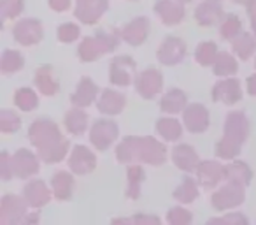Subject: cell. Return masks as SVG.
Wrapping results in <instances>:
<instances>
[{
	"label": "cell",
	"instance_id": "8",
	"mask_svg": "<svg viewBox=\"0 0 256 225\" xmlns=\"http://www.w3.org/2000/svg\"><path fill=\"white\" fill-rule=\"evenodd\" d=\"M12 36L16 43H20L22 46H34L40 43L44 37L42 23L39 20H22L12 29Z\"/></svg>",
	"mask_w": 256,
	"mask_h": 225
},
{
	"label": "cell",
	"instance_id": "13",
	"mask_svg": "<svg viewBox=\"0 0 256 225\" xmlns=\"http://www.w3.org/2000/svg\"><path fill=\"white\" fill-rule=\"evenodd\" d=\"M11 164H12V172H14V176H18V178H22V179H26L39 172V160H37L36 155L26 150V148H22V150H18L12 155Z\"/></svg>",
	"mask_w": 256,
	"mask_h": 225
},
{
	"label": "cell",
	"instance_id": "27",
	"mask_svg": "<svg viewBox=\"0 0 256 225\" xmlns=\"http://www.w3.org/2000/svg\"><path fill=\"white\" fill-rule=\"evenodd\" d=\"M186 102H188L186 93L178 88H174L164 95V99H162V102H160V107L164 113L176 115V113H181L182 109H186Z\"/></svg>",
	"mask_w": 256,
	"mask_h": 225
},
{
	"label": "cell",
	"instance_id": "44",
	"mask_svg": "<svg viewBox=\"0 0 256 225\" xmlns=\"http://www.w3.org/2000/svg\"><path fill=\"white\" fill-rule=\"evenodd\" d=\"M214 223H223V225H246L248 223V218L242 216L238 213H232V214H226V216H221V218H210L209 220V225H214Z\"/></svg>",
	"mask_w": 256,
	"mask_h": 225
},
{
	"label": "cell",
	"instance_id": "49",
	"mask_svg": "<svg viewBox=\"0 0 256 225\" xmlns=\"http://www.w3.org/2000/svg\"><path fill=\"white\" fill-rule=\"evenodd\" d=\"M37 220H39V214H32V216H26L25 218L26 223H36Z\"/></svg>",
	"mask_w": 256,
	"mask_h": 225
},
{
	"label": "cell",
	"instance_id": "28",
	"mask_svg": "<svg viewBox=\"0 0 256 225\" xmlns=\"http://www.w3.org/2000/svg\"><path fill=\"white\" fill-rule=\"evenodd\" d=\"M251 178H252L251 169L244 162H232V164H228L224 167V179L226 181H235L246 186L251 181Z\"/></svg>",
	"mask_w": 256,
	"mask_h": 225
},
{
	"label": "cell",
	"instance_id": "19",
	"mask_svg": "<svg viewBox=\"0 0 256 225\" xmlns=\"http://www.w3.org/2000/svg\"><path fill=\"white\" fill-rule=\"evenodd\" d=\"M154 13L160 16V20L165 25H179L184 20V8L182 2H176V0H158L154 4Z\"/></svg>",
	"mask_w": 256,
	"mask_h": 225
},
{
	"label": "cell",
	"instance_id": "25",
	"mask_svg": "<svg viewBox=\"0 0 256 225\" xmlns=\"http://www.w3.org/2000/svg\"><path fill=\"white\" fill-rule=\"evenodd\" d=\"M36 85H37V88L40 90V93L48 97L56 95L58 90H60V85H58V81L54 79L53 67H51V65H40V67L37 69Z\"/></svg>",
	"mask_w": 256,
	"mask_h": 225
},
{
	"label": "cell",
	"instance_id": "34",
	"mask_svg": "<svg viewBox=\"0 0 256 225\" xmlns=\"http://www.w3.org/2000/svg\"><path fill=\"white\" fill-rule=\"evenodd\" d=\"M144 178V169L140 165H132L128 167V188H126V197L130 199H137L140 195V185H142Z\"/></svg>",
	"mask_w": 256,
	"mask_h": 225
},
{
	"label": "cell",
	"instance_id": "22",
	"mask_svg": "<svg viewBox=\"0 0 256 225\" xmlns=\"http://www.w3.org/2000/svg\"><path fill=\"white\" fill-rule=\"evenodd\" d=\"M172 160L178 165L181 171H196L200 160L198 155H196V150L190 144H178V146L172 150Z\"/></svg>",
	"mask_w": 256,
	"mask_h": 225
},
{
	"label": "cell",
	"instance_id": "32",
	"mask_svg": "<svg viewBox=\"0 0 256 225\" xmlns=\"http://www.w3.org/2000/svg\"><path fill=\"white\" fill-rule=\"evenodd\" d=\"M198 197V188H196V181L193 178H184L182 183L174 190V199L182 204H190Z\"/></svg>",
	"mask_w": 256,
	"mask_h": 225
},
{
	"label": "cell",
	"instance_id": "29",
	"mask_svg": "<svg viewBox=\"0 0 256 225\" xmlns=\"http://www.w3.org/2000/svg\"><path fill=\"white\" fill-rule=\"evenodd\" d=\"M65 127L72 136H81L88 127V115L81 109H72L65 115Z\"/></svg>",
	"mask_w": 256,
	"mask_h": 225
},
{
	"label": "cell",
	"instance_id": "35",
	"mask_svg": "<svg viewBox=\"0 0 256 225\" xmlns=\"http://www.w3.org/2000/svg\"><path fill=\"white\" fill-rule=\"evenodd\" d=\"M214 74L216 76H234L237 72V60L232 57L230 53H218L216 60H214Z\"/></svg>",
	"mask_w": 256,
	"mask_h": 225
},
{
	"label": "cell",
	"instance_id": "20",
	"mask_svg": "<svg viewBox=\"0 0 256 225\" xmlns=\"http://www.w3.org/2000/svg\"><path fill=\"white\" fill-rule=\"evenodd\" d=\"M224 16L221 6L218 4V0H207V2H202V4L196 8L195 11V22L198 23L200 27H212L216 25L218 22H221Z\"/></svg>",
	"mask_w": 256,
	"mask_h": 225
},
{
	"label": "cell",
	"instance_id": "21",
	"mask_svg": "<svg viewBox=\"0 0 256 225\" xmlns=\"http://www.w3.org/2000/svg\"><path fill=\"white\" fill-rule=\"evenodd\" d=\"M23 195H25V200L30 207H42L50 202L51 199V190L46 186V183L40 181V179H36V181H30L28 185L23 188Z\"/></svg>",
	"mask_w": 256,
	"mask_h": 225
},
{
	"label": "cell",
	"instance_id": "42",
	"mask_svg": "<svg viewBox=\"0 0 256 225\" xmlns=\"http://www.w3.org/2000/svg\"><path fill=\"white\" fill-rule=\"evenodd\" d=\"M79 37V27L74 23H64V25L58 29V39L62 43H74Z\"/></svg>",
	"mask_w": 256,
	"mask_h": 225
},
{
	"label": "cell",
	"instance_id": "1",
	"mask_svg": "<svg viewBox=\"0 0 256 225\" xmlns=\"http://www.w3.org/2000/svg\"><path fill=\"white\" fill-rule=\"evenodd\" d=\"M28 139L46 164H58L68 151V141L62 136L58 125L51 120H36L28 129Z\"/></svg>",
	"mask_w": 256,
	"mask_h": 225
},
{
	"label": "cell",
	"instance_id": "18",
	"mask_svg": "<svg viewBox=\"0 0 256 225\" xmlns=\"http://www.w3.org/2000/svg\"><path fill=\"white\" fill-rule=\"evenodd\" d=\"M148 34H150V22L148 18H136L121 29V37L126 41L130 46H140L146 43Z\"/></svg>",
	"mask_w": 256,
	"mask_h": 225
},
{
	"label": "cell",
	"instance_id": "26",
	"mask_svg": "<svg viewBox=\"0 0 256 225\" xmlns=\"http://www.w3.org/2000/svg\"><path fill=\"white\" fill-rule=\"evenodd\" d=\"M51 185H53V193L58 200H68L74 192V178L70 172L60 171L51 178Z\"/></svg>",
	"mask_w": 256,
	"mask_h": 225
},
{
	"label": "cell",
	"instance_id": "14",
	"mask_svg": "<svg viewBox=\"0 0 256 225\" xmlns=\"http://www.w3.org/2000/svg\"><path fill=\"white\" fill-rule=\"evenodd\" d=\"M68 167H70V171L74 174H90L96 167V157L93 155V151L90 148L78 144V146H74L70 158H68Z\"/></svg>",
	"mask_w": 256,
	"mask_h": 225
},
{
	"label": "cell",
	"instance_id": "30",
	"mask_svg": "<svg viewBox=\"0 0 256 225\" xmlns=\"http://www.w3.org/2000/svg\"><path fill=\"white\" fill-rule=\"evenodd\" d=\"M234 53L237 55L240 60H249L251 55L256 51V39L251 34H240L234 39Z\"/></svg>",
	"mask_w": 256,
	"mask_h": 225
},
{
	"label": "cell",
	"instance_id": "24",
	"mask_svg": "<svg viewBox=\"0 0 256 225\" xmlns=\"http://www.w3.org/2000/svg\"><path fill=\"white\" fill-rule=\"evenodd\" d=\"M96 93H98V88H96L95 83L90 78H81V81H79V85H78V90L72 93L70 100L76 107H88L93 104Z\"/></svg>",
	"mask_w": 256,
	"mask_h": 225
},
{
	"label": "cell",
	"instance_id": "31",
	"mask_svg": "<svg viewBox=\"0 0 256 225\" xmlns=\"http://www.w3.org/2000/svg\"><path fill=\"white\" fill-rule=\"evenodd\" d=\"M156 130L165 141H178L182 136V127L174 118H160L156 122Z\"/></svg>",
	"mask_w": 256,
	"mask_h": 225
},
{
	"label": "cell",
	"instance_id": "47",
	"mask_svg": "<svg viewBox=\"0 0 256 225\" xmlns=\"http://www.w3.org/2000/svg\"><path fill=\"white\" fill-rule=\"evenodd\" d=\"M50 8L56 13H64L70 8V0H50Z\"/></svg>",
	"mask_w": 256,
	"mask_h": 225
},
{
	"label": "cell",
	"instance_id": "6",
	"mask_svg": "<svg viewBox=\"0 0 256 225\" xmlns=\"http://www.w3.org/2000/svg\"><path fill=\"white\" fill-rule=\"evenodd\" d=\"M118 125L112 120H96L90 130V141L98 151H106L118 139Z\"/></svg>",
	"mask_w": 256,
	"mask_h": 225
},
{
	"label": "cell",
	"instance_id": "48",
	"mask_svg": "<svg viewBox=\"0 0 256 225\" xmlns=\"http://www.w3.org/2000/svg\"><path fill=\"white\" fill-rule=\"evenodd\" d=\"M248 93L256 97V74H252L248 78Z\"/></svg>",
	"mask_w": 256,
	"mask_h": 225
},
{
	"label": "cell",
	"instance_id": "52",
	"mask_svg": "<svg viewBox=\"0 0 256 225\" xmlns=\"http://www.w3.org/2000/svg\"><path fill=\"white\" fill-rule=\"evenodd\" d=\"M132 2H136V0H132Z\"/></svg>",
	"mask_w": 256,
	"mask_h": 225
},
{
	"label": "cell",
	"instance_id": "9",
	"mask_svg": "<svg viewBox=\"0 0 256 225\" xmlns=\"http://www.w3.org/2000/svg\"><path fill=\"white\" fill-rule=\"evenodd\" d=\"M249 136V122L246 118L244 113L240 111H234L226 116V122H224V139L232 141V143L242 146L244 141Z\"/></svg>",
	"mask_w": 256,
	"mask_h": 225
},
{
	"label": "cell",
	"instance_id": "50",
	"mask_svg": "<svg viewBox=\"0 0 256 225\" xmlns=\"http://www.w3.org/2000/svg\"><path fill=\"white\" fill-rule=\"evenodd\" d=\"M232 2H235V4H246L248 0H232Z\"/></svg>",
	"mask_w": 256,
	"mask_h": 225
},
{
	"label": "cell",
	"instance_id": "41",
	"mask_svg": "<svg viewBox=\"0 0 256 225\" xmlns=\"http://www.w3.org/2000/svg\"><path fill=\"white\" fill-rule=\"evenodd\" d=\"M192 213L182 207H174L167 213V221L172 225H188L192 221Z\"/></svg>",
	"mask_w": 256,
	"mask_h": 225
},
{
	"label": "cell",
	"instance_id": "15",
	"mask_svg": "<svg viewBox=\"0 0 256 225\" xmlns=\"http://www.w3.org/2000/svg\"><path fill=\"white\" fill-rule=\"evenodd\" d=\"M186 55V43L179 37H167L158 50V60L164 65H178Z\"/></svg>",
	"mask_w": 256,
	"mask_h": 225
},
{
	"label": "cell",
	"instance_id": "5",
	"mask_svg": "<svg viewBox=\"0 0 256 225\" xmlns=\"http://www.w3.org/2000/svg\"><path fill=\"white\" fill-rule=\"evenodd\" d=\"M136 60L128 55L112 58L109 65V81L116 86H128L136 74Z\"/></svg>",
	"mask_w": 256,
	"mask_h": 225
},
{
	"label": "cell",
	"instance_id": "33",
	"mask_svg": "<svg viewBox=\"0 0 256 225\" xmlns=\"http://www.w3.org/2000/svg\"><path fill=\"white\" fill-rule=\"evenodd\" d=\"M23 64H25V60H23L20 51L6 50L2 55V60H0V71H2V74H12V72L22 71Z\"/></svg>",
	"mask_w": 256,
	"mask_h": 225
},
{
	"label": "cell",
	"instance_id": "43",
	"mask_svg": "<svg viewBox=\"0 0 256 225\" xmlns=\"http://www.w3.org/2000/svg\"><path fill=\"white\" fill-rule=\"evenodd\" d=\"M112 223H146V225H158L160 218L158 216H150V214H136L130 218H116L112 220Z\"/></svg>",
	"mask_w": 256,
	"mask_h": 225
},
{
	"label": "cell",
	"instance_id": "12",
	"mask_svg": "<svg viewBox=\"0 0 256 225\" xmlns=\"http://www.w3.org/2000/svg\"><path fill=\"white\" fill-rule=\"evenodd\" d=\"M182 122L192 134H202L209 127V111L202 104H190L182 111Z\"/></svg>",
	"mask_w": 256,
	"mask_h": 225
},
{
	"label": "cell",
	"instance_id": "23",
	"mask_svg": "<svg viewBox=\"0 0 256 225\" xmlns=\"http://www.w3.org/2000/svg\"><path fill=\"white\" fill-rule=\"evenodd\" d=\"M124 106H126V97L120 92H114V90H104L98 99V104H96L100 113L110 116L120 115L124 109Z\"/></svg>",
	"mask_w": 256,
	"mask_h": 225
},
{
	"label": "cell",
	"instance_id": "38",
	"mask_svg": "<svg viewBox=\"0 0 256 225\" xmlns=\"http://www.w3.org/2000/svg\"><path fill=\"white\" fill-rule=\"evenodd\" d=\"M242 29V22L238 20V16L230 15L223 23H221V30H220V36L226 41H234L235 37L240 34Z\"/></svg>",
	"mask_w": 256,
	"mask_h": 225
},
{
	"label": "cell",
	"instance_id": "7",
	"mask_svg": "<svg viewBox=\"0 0 256 225\" xmlns=\"http://www.w3.org/2000/svg\"><path fill=\"white\" fill-rule=\"evenodd\" d=\"M26 200L16 195H4L0 202V225H12L25 221Z\"/></svg>",
	"mask_w": 256,
	"mask_h": 225
},
{
	"label": "cell",
	"instance_id": "3",
	"mask_svg": "<svg viewBox=\"0 0 256 225\" xmlns=\"http://www.w3.org/2000/svg\"><path fill=\"white\" fill-rule=\"evenodd\" d=\"M118 48V36L116 34H106L98 32L95 37H84L81 44H79V58L81 62H95L98 60L102 55L112 53Z\"/></svg>",
	"mask_w": 256,
	"mask_h": 225
},
{
	"label": "cell",
	"instance_id": "10",
	"mask_svg": "<svg viewBox=\"0 0 256 225\" xmlns=\"http://www.w3.org/2000/svg\"><path fill=\"white\" fill-rule=\"evenodd\" d=\"M107 0H76V18L84 25H95L107 11Z\"/></svg>",
	"mask_w": 256,
	"mask_h": 225
},
{
	"label": "cell",
	"instance_id": "45",
	"mask_svg": "<svg viewBox=\"0 0 256 225\" xmlns=\"http://www.w3.org/2000/svg\"><path fill=\"white\" fill-rule=\"evenodd\" d=\"M12 174H14V172H12L11 157H9V153L2 151V153H0V176H2V179H11Z\"/></svg>",
	"mask_w": 256,
	"mask_h": 225
},
{
	"label": "cell",
	"instance_id": "40",
	"mask_svg": "<svg viewBox=\"0 0 256 225\" xmlns=\"http://www.w3.org/2000/svg\"><path fill=\"white\" fill-rule=\"evenodd\" d=\"M23 8V0H0V13H2V22L6 20H14L16 16L22 15Z\"/></svg>",
	"mask_w": 256,
	"mask_h": 225
},
{
	"label": "cell",
	"instance_id": "51",
	"mask_svg": "<svg viewBox=\"0 0 256 225\" xmlns=\"http://www.w3.org/2000/svg\"><path fill=\"white\" fill-rule=\"evenodd\" d=\"M179 2H192V0H179Z\"/></svg>",
	"mask_w": 256,
	"mask_h": 225
},
{
	"label": "cell",
	"instance_id": "46",
	"mask_svg": "<svg viewBox=\"0 0 256 225\" xmlns=\"http://www.w3.org/2000/svg\"><path fill=\"white\" fill-rule=\"evenodd\" d=\"M246 8H248V15H249L251 27L256 34V0H248V2H246Z\"/></svg>",
	"mask_w": 256,
	"mask_h": 225
},
{
	"label": "cell",
	"instance_id": "37",
	"mask_svg": "<svg viewBox=\"0 0 256 225\" xmlns=\"http://www.w3.org/2000/svg\"><path fill=\"white\" fill-rule=\"evenodd\" d=\"M14 104L22 111H34L39 104V99L32 88H20L14 93Z\"/></svg>",
	"mask_w": 256,
	"mask_h": 225
},
{
	"label": "cell",
	"instance_id": "11",
	"mask_svg": "<svg viewBox=\"0 0 256 225\" xmlns=\"http://www.w3.org/2000/svg\"><path fill=\"white\" fill-rule=\"evenodd\" d=\"M136 88L137 93L146 100L158 95L162 92V88H164V78H162L160 71H156V69H146V71H142L136 79Z\"/></svg>",
	"mask_w": 256,
	"mask_h": 225
},
{
	"label": "cell",
	"instance_id": "4",
	"mask_svg": "<svg viewBox=\"0 0 256 225\" xmlns=\"http://www.w3.org/2000/svg\"><path fill=\"white\" fill-rule=\"evenodd\" d=\"M244 185L235 181H228L221 190H218L212 195V207L218 211H226L232 207H237L244 202Z\"/></svg>",
	"mask_w": 256,
	"mask_h": 225
},
{
	"label": "cell",
	"instance_id": "16",
	"mask_svg": "<svg viewBox=\"0 0 256 225\" xmlns=\"http://www.w3.org/2000/svg\"><path fill=\"white\" fill-rule=\"evenodd\" d=\"M242 99V90H240V83L237 79L230 78L220 81L214 85L212 88V100L216 102H223L226 106H234L238 100Z\"/></svg>",
	"mask_w": 256,
	"mask_h": 225
},
{
	"label": "cell",
	"instance_id": "17",
	"mask_svg": "<svg viewBox=\"0 0 256 225\" xmlns=\"http://www.w3.org/2000/svg\"><path fill=\"white\" fill-rule=\"evenodd\" d=\"M196 178H198V183L204 186L206 190H210L224 179V167L218 162L212 160H204L198 164L196 167Z\"/></svg>",
	"mask_w": 256,
	"mask_h": 225
},
{
	"label": "cell",
	"instance_id": "36",
	"mask_svg": "<svg viewBox=\"0 0 256 225\" xmlns=\"http://www.w3.org/2000/svg\"><path fill=\"white\" fill-rule=\"evenodd\" d=\"M216 57H218V46H216V43H210V41L198 44V48H196V51H195V60L198 62L202 67H209L210 64H214Z\"/></svg>",
	"mask_w": 256,
	"mask_h": 225
},
{
	"label": "cell",
	"instance_id": "53",
	"mask_svg": "<svg viewBox=\"0 0 256 225\" xmlns=\"http://www.w3.org/2000/svg\"><path fill=\"white\" fill-rule=\"evenodd\" d=\"M254 65H256V64H254Z\"/></svg>",
	"mask_w": 256,
	"mask_h": 225
},
{
	"label": "cell",
	"instance_id": "2",
	"mask_svg": "<svg viewBox=\"0 0 256 225\" xmlns=\"http://www.w3.org/2000/svg\"><path fill=\"white\" fill-rule=\"evenodd\" d=\"M116 158L120 164L142 162L150 165H162L167 160V148L154 137H124L116 148Z\"/></svg>",
	"mask_w": 256,
	"mask_h": 225
},
{
	"label": "cell",
	"instance_id": "39",
	"mask_svg": "<svg viewBox=\"0 0 256 225\" xmlns=\"http://www.w3.org/2000/svg\"><path fill=\"white\" fill-rule=\"evenodd\" d=\"M20 127H22V120H20V116L16 113L8 109H4L0 113V130L4 134L18 132Z\"/></svg>",
	"mask_w": 256,
	"mask_h": 225
}]
</instances>
